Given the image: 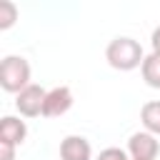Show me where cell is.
I'll return each instance as SVG.
<instances>
[{
    "mask_svg": "<svg viewBox=\"0 0 160 160\" xmlns=\"http://www.w3.org/2000/svg\"><path fill=\"white\" fill-rule=\"evenodd\" d=\"M105 60H108L110 68H115V70H120V72H130V70H135V68L142 65L145 52H142V48H140L138 40L122 35V38H112V40L108 42V48H105Z\"/></svg>",
    "mask_w": 160,
    "mask_h": 160,
    "instance_id": "1",
    "label": "cell"
},
{
    "mask_svg": "<svg viewBox=\"0 0 160 160\" xmlns=\"http://www.w3.org/2000/svg\"><path fill=\"white\" fill-rule=\"evenodd\" d=\"M0 85L5 92H20L30 85V62L22 55H5L0 62Z\"/></svg>",
    "mask_w": 160,
    "mask_h": 160,
    "instance_id": "2",
    "label": "cell"
},
{
    "mask_svg": "<svg viewBox=\"0 0 160 160\" xmlns=\"http://www.w3.org/2000/svg\"><path fill=\"white\" fill-rule=\"evenodd\" d=\"M45 95H48V90H42L40 85L30 82L25 90H20V92L15 95V108H18V112H20L22 118H38V115H42Z\"/></svg>",
    "mask_w": 160,
    "mask_h": 160,
    "instance_id": "3",
    "label": "cell"
},
{
    "mask_svg": "<svg viewBox=\"0 0 160 160\" xmlns=\"http://www.w3.org/2000/svg\"><path fill=\"white\" fill-rule=\"evenodd\" d=\"M128 155L132 160H155L160 155V142L158 135L142 130V132H132L128 140Z\"/></svg>",
    "mask_w": 160,
    "mask_h": 160,
    "instance_id": "4",
    "label": "cell"
},
{
    "mask_svg": "<svg viewBox=\"0 0 160 160\" xmlns=\"http://www.w3.org/2000/svg\"><path fill=\"white\" fill-rule=\"evenodd\" d=\"M70 108H72V92H70V88L58 85V88L48 90L45 105H42V115H45V118H60V115H65Z\"/></svg>",
    "mask_w": 160,
    "mask_h": 160,
    "instance_id": "5",
    "label": "cell"
},
{
    "mask_svg": "<svg viewBox=\"0 0 160 160\" xmlns=\"http://www.w3.org/2000/svg\"><path fill=\"white\" fill-rule=\"evenodd\" d=\"M92 148L82 135H68L60 142V160H90Z\"/></svg>",
    "mask_w": 160,
    "mask_h": 160,
    "instance_id": "6",
    "label": "cell"
},
{
    "mask_svg": "<svg viewBox=\"0 0 160 160\" xmlns=\"http://www.w3.org/2000/svg\"><path fill=\"white\" fill-rule=\"evenodd\" d=\"M25 138H28V125H25V120L12 118V115H5V118L0 120V140H2V142L22 145Z\"/></svg>",
    "mask_w": 160,
    "mask_h": 160,
    "instance_id": "7",
    "label": "cell"
},
{
    "mask_svg": "<svg viewBox=\"0 0 160 160\" xmlns=\"http://www.w3.org/2000/svg\"><path fill=\"white\" fill-rule=\"evenodd\" d=\"M140 72H142V80H145L148 88L160 90V52L145 55V60L140 65Z\"/></svg>",
    "mask_w": 160,
    "mask_h": 160,
    "instance_id": "8",
    "label": "cell"
},
{
    "mask_svg": "<svg viewBox=\"0 0 160 160\" xmlns=\"http://www.w3.org/2000/svg\"><path fill=\"white\" fill-rule=\"evenodd\" d=\"M140 120L142 128L152 135H160V100H150L140 108Z\"/></svg>",
    "mask_w": 160,
    "mask_h": 160,
    "instance_id": "9",
    "label": "cell"
},
{
    "mask_svg": "<svg viewBox=\"0 0 160 160\" xmlns=\"http://www.w3.org/2000/svg\"><path fill=\"white\" fill-rule=\"evenodd\" d=\"M18 20V5L12 0H0V30H10Z\"/></svg>",
    "mask_w": 160,
    "mask_h": 160,
    "instance_id": "10",
    "label": "cell"
},
{
    "mask_svg": "<svg viewBox=\"0 0 160 160\" xmlns=\"http://www.w3.org/2000/svg\"><path fill=\"white\" fill-rule=\"evenodd\" d=\"M98 160H130V155L122 148H105V150H100Z\"/></svg>",
    "mask_w": 160,
    "mask_h": 160,
    "instance_id": "11",
    "label": "cell"
},
{
    "mask_svg": "<svg viewBox=\"0 0 160 160\" xmlns=\"http://www.w3.org/2000/svg\"><path fill=\"white\" fill-rule=\"evenodd\" d=\"M15 148H18V145L0 140V160H15Z\"/></svg>",
    "mask_w": 160,
    "mask_h": 160,
    "instance_id": "12",
    "label": "cell"
},
{
    "mask_svg": "<svg viewBox=\"0 0 160 160\" xmlns=\"http://www.w3.org/2000/svg\"><path fill=\"white\" fill-rule=\"evenodd\" d=\"M150 45H152V52H160V25L152 30V35H150Z\"/></svg>",
    "mask_w": 160,
    "mask_h": 160,
    "instance_id": "13",
    "label": "cell"
},
{
    "mask_svg": "<svg viewBox=\"0 0 160 160\" xmlns=\"http://www.w3.org/2000/svg\"><path fill=\"white\" fill-rule=\"evenodd\" d=\"M130 160H132V158H130Z\"/></svg>",
    "mask_w": 160,
    "mask_h": 160,
    "instance_id": "14",
    "label": "cell"
}]
</instances>
